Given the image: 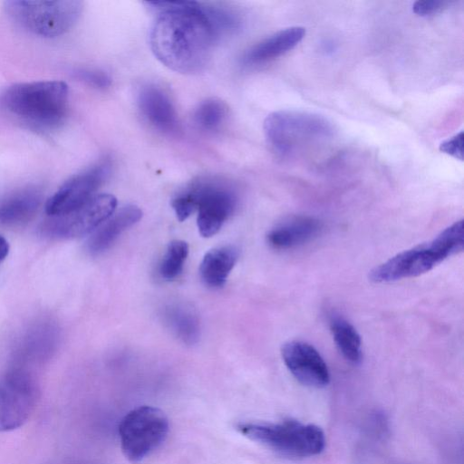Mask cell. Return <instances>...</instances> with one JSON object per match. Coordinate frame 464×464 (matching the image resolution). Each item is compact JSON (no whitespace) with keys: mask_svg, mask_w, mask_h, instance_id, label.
<instances>
[{"mask_svg":"<svg viewBox=\"0 0 464 464\" xmlns=\"http://www.w3.org/2000/svg\"><path fill=\"white\" fill-rule=\"evenodd\" d=\"M147 4L158 12L150 32L155 57L177 72L201 71L218 38L205 6L188 1Z\"/></svg>","mask_w":464,"mask_h":464,"instance_id":"obj_1","label":"cell"},{"mask_svg":"<svg viewBox=\"0 0 464 464\" xmlns=\"http://www.w3.org/2000/svg\"><path fill=\"white\" fill-rule=\"evenodd\" d=\"M68 97V86L61 81L19 82L0 92V108L31 128L48 130L63 123Z\"/></svg>","mask_w":464,"mask_h":464,"instance_id":"obj_2","label":"cell"},{"mask_svg":"<svg viewBox=\"0 0 464 464\" xmlns=\"http://www.w3.org/2000/svg\"><path fill=\"white\" fill-rule=\"evenodd\" d=\"M175 212L188 218L198 210L199 233L208 237L222 227L233 214L237 204V196L227 183L212 178H200L192 181L172 199Z\"/></svg>","mask_w":464,"mask_h":464,"instance_id":"obj_3","label":"cell"},{"mask_svg":"<svg viewBox=\"0 0 464 464\" xmlns=\"http://www.w3.org/2000/svg\"><path fill=\"white\" fill-rule=\"evenodd\" d=\"M264 133L271 150L287 157L306 145L334 137V125L326 117L301 110H281L267 115Z\"/></svg>","mask_w":464,"mask_h":464,"instance_id":"obj_4","label":"cell"},{"mask_svg":"<svg viewBox=\"0 0 464 464\" xmlns=\"http://www.w3.org/2000/svg\"><path fill=\"white\" fill-rule=\"evenodd\" d=\"M237 429L248 439L290 458L318 455L325 447V436L320 427L293 420L280 423L241 422Z\"/></svg>","mask_w":464,"mask_h":464,"instance_id":"obj_5","label":"cell"},{"mask_svg":"<svg viewBox=\"0 0 464 464\" xmlns=\"http://www.w3.org/2000/svg\"><path fill=\"white\" fill-rule=\"evenodd\" d=\"M83 8L78 0L5 2L9 18L24 30L41 37L53 38L69 31Z\"/></svg>","mask_w":464,"mask_h":464,"instance_id":"obj_6","label":"cell"},{"mask_svg":"<svg viewBox=\"0 0 464 464\" xmlns=\"http://www.w3.org/2000/svg\"><path fill=\"white\" fill-rule=\"evenodd\" d=\"M169 420L160 409L143 405L129 411L118 428L121 450L130 461L139 462L166 440Z\"/></svg>","mask_w":464,"mask_h":464,"instance_id":"obj_7","label":"cell"},{"mask_svg":"<svg viewBox=\"0 0 464 464\" xmlns=\"http://www.w3.org/2000/svg\"><path fill=\"white\" fill-rule=\"evenodd\" d=\"M37 400L36 382L25 369L15 367L0 376V432L23 426Z\"/></svg>","mask_w":464,"mask_h":464,"instance_id":"obj_8","label":"cell"},{"mask_svg":"<svg viewBox=\"0 0 464 464\" xmlns=\"http://www.w3.org/2000/svg\"><path fill=\"white\" fill-rule=\"evenodd\" d=\"M117 199L111 194H95L80 207L50 217L44 231L53 237L69 239L92 233L116 210Z\"/></svg>","mask_w":464,"mask_h":464,"instance_id":"obj_9","label":"cell"},{"mask_svg":"<svg viewBox=\"0 0 464 464\" xmlns=\"http://www.w3.org/2000/svg\"><path fill=\"white\" fill-rule=\"evenodd\" d=\"M111 172V163L101 161L67 179L46 201L49 217L65 214L90 199Z\"/></svg>","mask_w":464,"mask_h":464,"instance_id":"obj_10","label":"cell"},{"mask_svg":"<svg viewBox=\"0 0 464 464\" xmlns=\"http://www.w3.org/2000/svg\"><path fill=\"white\" fill-rule=\"evenodd\" d=\"M442 261L430 244L421 245L401 252L374 267L369 277L374 283H390L420 276Z\"/></svg>","mask_w":464,"mask_h":464,"instance_id":"obj_11","label":"cell"},{"mask_svg":"<svg viewBox=\"0 0 464 464\" xmlns=\"http://www.w3.org/2000/svg\"><path fill=\"white\" fill-rule=\"evenodd\" d=\"M281 354L289 372L302 384L322 388L329 383L328 367L313 345L303 341H289L282 346Z\"/></svg>","mask_w":464,"mask_h":464,"instance_id":"obj_12","label":"cell"},{"mask_svg":"<svg viewBox=\"0 0 464 464\" xmlns=\"http://www.w3.org/2000/svg\"><path fill=\"white\" fill-rule=\"evenodd\" d=\"M322 228V222L314 217L292 216L274 227L268 232L266 240L275 249H291L316 237Z\"/></svg>","mask_w":464,"mask_h":464,"instance_id":"obj_13","label":"cell"},{"mask_svg":"<svg viewBox=\"0 0 464 464\" xmlns=\"http://www.w3.org/2000/svg\"><path fill=\"white\" fill-rule=\"evenodd\" d=\"M137 103L146 120L163 132H172L178 126L177 115L169 97L158 86L147 84L137 94Z\"/></svg>","mask_w":464,"mask_h":464,"instance_id":"obj_14","label":"cell"},{"mask_svg":"<svg viewBox=\"0 0 464 464\" xmlns=\"http://www.w3.org/2000/svg\"><path fill=\"white\" fill-rule=\"evenodd\" d=\"M141 217V210L134 205H126L115 210L92 233L86 242L87 251L92 255L102 253L123 231L137 223Z\"/></svg>","mask_w":464,"mask_h":464,"instance_id":"obj_15","label":"cell"},{"mask_svg":"<svg viewBox=\"0 0 464 464\" xmlns=\"http://www.w3.org/2000/svg\"><path fill=\"white\" fill-rule=\"evenodd\" d=\"M304 35L305 28L302 26L282 29L251 47L243 61L255 64L273 60L295 48Z\"/></svg>","mask_w":464,"mask_h":464,"instance_id":"obj_16","label":"cell"},{"mask_svg":"<svg viewBox=\"0 0 464 464\" xmlns=\"http://www.w3.org/2000/svg\"><path fill=\"white\" fill-rule=\"evenodd\" d=\"M42 193L35 188H25L0 200V224L14 226L30 219L39 208Z\"/></svg>","mask_w":464,"mask_h":464,"instance_id":"obj_17","label":"cell"},{"mask_svg":"<svg viewBox=\"0 0 464 464\" xmlns=\"http://www.w3.org/2000/svg\"><path fill=\"white\" fill-rule=\"evenodd\" d=\"M239 256L235 246L227 245L208 251L203 257L199 272L202 281L210 287L222 286Z\"/></svg>","mask_w":464,"mask_h":464,"instance_id":"obj_18","label":"cell"},{"mask_svg":"<svg viewBox=\"0 0 464 464\" xmlns=\"http://www.w3.org/2000/svg\"><path fill=\"white\" fill-rule=\"evenodd\" d=\"M163 317L170 330L184 343L194 344L200 336V323L195 310L183 303L165 306Z\"/></svg>","mask_w":464,"mask_h":464,"instance_id":"obj_19","label":"cell"},{"mask_svg":"<svg viewBox=\"0 0 464 464\" xmlns=\"http://www.w3.org/2000/svg\"><path fill=\"white\" fill-rule=\"evenodd\" d=\"M329 326L334 341L342 355L352 363L357 364L362 361V341L354 328L344 317L331 314Z\"/></svg>","mask_w":464,"mask_h":464,"instance_id":"obj_20","label":"cell"},{"mask_svg":"<svg viewBox=\"0 0 464 464\" xmlns=\"http://www.w3.org/2000/svg\"><path fill=\"white\" fill-rule=\"evenodd\" d=\"M430 244L443 260L462 252L464 246L463 220L457 221L445 228Z\"/></svg>","mask_w":464,"mask_h":464,"instance_id":"obj_21","label":"cell"},{"mask_svg":"<svg viewBox=\"0 0 464 464\" xmlns=\"http://www.w3.org/2000/svg\"><path fill=\"white\" fill-rule=\"evenodd\" d=\"M226 116L227 107L222 102L208 99L197 107L194 121L201 130L214 131L220 128Z\"/></svg>","mask_w":464,"mask_h":464,"instance_id":"obj_22","label":"cell"},{"mask_svg":"<svg viewBox=\"0 0 464 464\" xmlns=\"http://www.w3.org/2000/svg\"><path fill=\"white\" fill-rule=\"evenodd\" d=\"M188 246L185 241H171L163 256L160 266V274L166 280L179 276L188 256Z\"/></svg>","mask_w":464,"mask_h":464,"instance_id":"obj_23","label":"cell"},{"mask_svg":"<svg viewBox=\"0 0 464 464\" xmlns=\"http://www.w3.org/2000/svg\"><path fill=\"white\" fill-rule=\"evenodd\" d=\"M73 74L80 81L98 89L107 88L111 82L110 76L99 70L77 69Z\"/></svg>","mask_w":464,"mask_h":464,"instance_id":"obj_24","label":"cell"},{"mask_svg":"<svg viewBox=\"0 0 464 464\" xmlns=\"http://www.w3.org/2000/svg\"><path fill=\"white\" fill-rule=\"evenodd\" d=\"M450 2L442 0H419L412 5L415 14L422 17L431 16L448 8Z\"/></svg>","mask_w":464,"mask_h":464,"instance_id":"obj_25","label":"cell"},{"mask_svg":"<svg viewBox=\"0 0 464 464\" xmlns=\"http://www.w3.org/2000/svg\"><path fill=\"white\" fill-rule=\"evenodd\" d=\"M440 150L457 160H463V131L454 135L440 145Z\"/></svg>","mask_w":464,"mask_h":464,"instance_id":"obj_26","label":"cell"},{"mask_svg":"<svg viewBox=\"0 0 464 464\" xmlns=\"http://www.w3.org/2000/svg\"><path fill=\"white\" fill-rule=\"evenodd\" d=\"M9 244L8 241L0 235V264L7 257L9 254Z\"/></svg>","mask_w":464,"mask_h":464,"instance_id":"obj_27","label":"cell"}]
</instances>
